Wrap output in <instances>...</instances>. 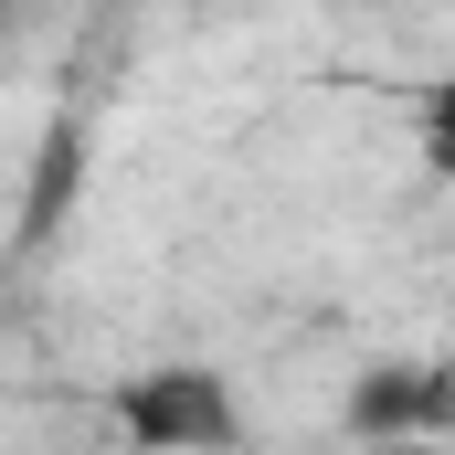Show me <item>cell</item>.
Masks as SVG:
<instances>
[{
    "mask_svg": "<svg viewBox=\"0 0 455 455\" xmlns=\"http://www.w3.org/2000/svg\"><path fill=\"white\" fill-rule=\"evenodd\" d=\"M116 435L138 445H243V403L223 371H138L116 381Z\"/></svg>",
    "mask_w": 455,
    "mask_h": 455,
    "instance_id": "1",
    "label": "cell"
},
{
    "mask_svg": "<svg viewBox=\"0 0 455 455\" xmlns=\"http://www.w3.org/2000/svg\"><path fill=\"white\" fill-rule=\"evenodd\" d=\"M455 424V371H360L349 392V435L392 445V435H445Z\"/></svg>",
    "mask_w": 455,
    "mask_h": 455,
    "instance_id": "2",
    "label": "cell"
},
{
    "mask_svg": "<svg viewBox=\"0 0 455 455\" xmlns=\"http://www.w3.org/2000/svg\"><path fill=\"white\" fill-rule=\"evenodd\" d=\"M424 159L455 180V75H435V85H424Z\"/></svg>",
    "mask_w": 455,
    "mask_h": 455,
    "instance_id": "3",
    "label": "cell"
}]
</instances>
